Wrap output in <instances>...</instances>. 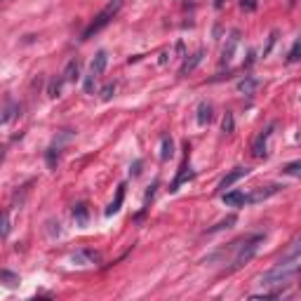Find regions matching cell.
Segmentation results:
<instances>
[{
	"label": "cell",
	"mask_w": 301,
	"mask_h": 301,
	"mask_svg": "<svg viewBox=\"0 0 301 301\" xmlns=\"http://www.w3.org/2000/svg\"><path fill=\"white\" fill-rule=\"evenodd\" d=\"M120 5H123V0H111L106 8H104V10L99 12V15L94 17V22L85 29V33H83V40H90L92 36H97V33H99L101 29H106L108 24H111V19H113V17L118 15Z\"/></svg>",
	"instance_id": "obj_1"
},
{
	"label": "cell",
	"mask_w": 301,
	"mask_h": 301,
	"mask_svg": "<svg viewBox=\"0 0 301 301\" xmlns=\"http://www.w3.org/2000/svg\"><path fill=\"white\" fill-rule=\"evenodd\" d=\"M261 235H254V238H247V240H240V242H233V247H235V256H233V266L228 270H235L240 266H245V263L256 254V249H259V242H261Z\"/></svg>",
	"instance_id": "obj_2"
},
{
	"label": "cell",
	"mask_w": 301,
	"mask_h": 301,
	"mask_svg": "<svg viewBox=\"0 0 301 301\" xmlns=\"http://www.w3.org/2000/svg\"><path fill=\"white\" fill-rule=\"evenodd\" d=\"M294 270H296V263H294V261H280L273 270H268L266 275H261L259 285H263V287L282 285V282H287V280H289V275H292Z\"/></svg>",
	"instance_id": "obj_3"
},
{
	"label": "cell",
	"mask_w": 301,
	"mask_h": 301,
	"mask_svg": "<svg viewBox=\"0 0 301 301\" xmlns=\"http://www.w3.org/2000/svg\"><path fill=\"white\" fill-rule=\"evenodd\" d=\"M247 174H249L247 167H235V170L228 172V174H226V177L221 179V181H219V191H226V188H231V186L235 184V181H240V179L247 177Z\"/></svg>",
	"instance_id": "obj_4"
},
{
	"label": "cell",
	"mask_w": 301,
	"mask_h": 301,
	"mask_svg": "<svg viewBox=\"0 0 301 301\" xmlns=\"http://www.w3.org/2000/svg\"><path fill=\"white\" fill-rule=\"evenodd\" d=\"M238 40H240V33L233 31L231 36H228V43H226L224 52H221V64H228L233 59V54H235V47H238Z\"/></svg>",
	"instance_id": "obj_5"
},
{
	"label": "cell",
	"mask_w": 301,
	"mask_h": 301,
	"mask_svg": "<svg viewBox=\"0 0 301 301\" xmlns=\"http://www.w3.org/2000/svg\"><path fill=\"white\" fill-rule=\"evenodd\" d=\"M268 137H270V127L254 139V144H252V155L254 158H266V141H268Z\"/></svg>",
	"instance_id": "obj_6"
},
{
	"label": "cell",
	"mask_w": 301,
	"mask_h": 301,
	"mask_svg": "<svg viewBox=\"0 0 301 301\" xmlns=\"http://www.w3.org/2000/svg\"><path fill=\"white\" fill-rule=\"evenodd\" d=\"M106 64H108V54L101 50V52H97L92 64H90V73H92V76H101V73L106 71Z\"/></svg>",
	"instance_id": "obj_7"
},
{
	"label": "cell",
	"mask_w": 301,
	"mask_h": 301,
	"mask_svg": "<svg viewBox=\"0 0 301 301\" xmlns=\"http://www.w3.org/2000/svg\"><path fill=\"white\" fill-rule=\"evenodd\" d=\"M97 261H99V254L92 252V249H83V252L73 254V263H78V266H87V263H97Z\"/></svg>",
	"instance_id": "obj_8"
},
{
	"label": "cell",
	"mask_w": 301,
	"mask_h": 301,
	"mask_svg": "<svg viewBox=\"0 0 301 301\" xmlns=\"http://www.w3.org/2000/svg\"><path fill=\"white\" fill-rule=\"evenodd\" d=\"M224 202L231 205V207H240V205L249 202V198L245 193H240V191H231V193H224Z\"/></svg>",
	"instance_id": "obj_9"
},
{
	"label": "cell",
	"mask_w": 301,
	"mask_h": 301,
	"mask_svg": "<svg viewBox=\"0 0 301 301\" xmlns=\"http://www.w3.org/2000/svg\"><path fill=\"white\" fill-rule=\"evenodd\" d=\"M188 179H193V172H191V167H188V162H184L181 165V170H179L177 179H174V184H172L170 191H179V186L184 184V181H188Z\"/></svg>",
	"instance_id": "obj_10"
},
{
	"label": "cell",
	"mask_w": 301,
	"mask_h": 301,
	"mask_svg": "<svg viewBox=\"0 0 301 301\" xmlns=\"http://www.w3.org/2000/svg\"><path fill=\"white\" fill-rule=\"evenodd\" d=\"M78 76H80V62H78V59H71V62L66 64V69H64V80H66V83H73Z\"/></svg>",
	"instance_id": "obj_11"
},
{
	"label": "cell",
	"mask_w": 301,
	"mask_h": 301,
	"mask_svg": "<svg viewBox=\"0 0 301 301\" xmlns=\"http://www.w3.org/2000/svg\"><path fill=\"white\" fill-rule=\"evenodd\" d=\"M209 120H212V104H207V101H200V106H198V123L207 125Z\"/></svg>",
	"instance_id": "obj_12"
},
{
	"label": "cell",
	"mask_w": 301,
	"mask_h": 301,
	"mask_svg": "<svg viewBox=\"0 0 301 301\" xmlns=\"http://www.w3.org/2000/svg\"><path fill=\"white\" fill-rule=\"evenodd\" d=\"M256 87H259V80H256V78H245V80L238 83V92L240 94H252Z\"/></svg>",
	"instance_id": "obj_13"
},
{
	"label": "cell",
	"mask_w": 301,
	"mask_h": 301,
	"mask_svg": "<svg viewBox=\"0 0 301 301\" xmlns=\"http://www.w3.org/2000/svg\"><path fill=\"white\" fill-rule=\"evenodd\" d=\"M299 256H301V238H296V240L292 242V247L287 249V254L282 256L280 261H296Z\"/></svg>",
	"instance_id": "obj_14"
},
{
	"label": "cell",
	"mask_w": 301,
	"mask_h": 301,
	"mask_svg": "<svg viewBox=\"0 0 301 301\" xmlns=\"http://www.w3.org/2000/svg\"><path fill=\"white\" fill-rule=\"evenodd\" d=\"M22 113V106L19 104H15V101H8V106H5V113H3V123L8 125L12 118H17Z\"/></svg>",
	"instance_id": "obj_15"
},
{
	"label": "cell",
	"mask_w": 301,
	"mask_h": 301,
	"mask_svg": "<svg viewBox=\"0 0 301 301\" xmlns=\"http://www.w3.org/2000/svg\"><path fill=\"white\" fill-rule=\"evenodd\" d=\"M200 62H202V50H198V52H195L193 57H191V59H186V64L181 66V76H186V73H191V71H193Z\"/></svg>",
	"instance_id": "obj_16"
},
{
	"label": "cell",
	"mask_w": 301,
	"mask_h": 301,
	"mask_svg": "<svg viewBox=\"0 0 301 301\" xmlns=\"http://www.w3.org/2000/svg\"><path fill=\"white\" fill-rule=\"evenodd\" d=\"M73 219H76L80 226L87 224V205L85 202H78L76 207H73Z\"/></svg>",
	"instance_id": "obj_17"
},
{
	"label": "cell",
	"mask_w": 301,
	"mask_h": 301,
	"mask_svg": "<svg viewBox=\"0 0 301 301\" xmlns=\"http://www.w3.org/2000/svg\"><path fill=\"white\" fill-rule=\"evenodd\" d=\"M172 155H174V144H172V139L165 134L162 137V151H160V158L162 160H170Z\"/></svg>",
	"instance_id": "obj_18"
},
{
	"label": "cell",
	"mask_w": 301,
	"mask_h": 301,
	"mask_svg": "<svg viewBox=\"0 0 301 301\" xmlns=\"http://www.w3.org/2000/svg\"><path fill=\"white\" fill-rule=\"evenodd\" d=\"M62 83H64V76L62 78H54L52 83H50V90H47V94H50L52 99L62 97Z\"/></svg>",
	"instance_id": "obj_19"
},
{
	"label": "cell",
	"mask_w": 301,
	"mask_h": 301,
	"mask_svg": "<svg viewBox=\"0 0 301 301\" xmlns=\"http://www.w3.org/2000/svg\"><path fill=\"white\" fill-rule=\"evenodd\" d=\"M282 172H285V174H289V177H299L301 179V160L287 162L285 167H282Z\"/></svg>",
	"instance_id": "obj_20"
},
{
	"label": "cell",
	"mask_w": 301,
	"mask_h": 301,
	"mask_svg": "<svg viewBox=\"0 0 301 301\" xmlns=\"http://www.w3.org/2000/svg\"><path fill=\"white\" fill-rule=\"evenodd\" d=\"M123 198H125V186H120V188H118V198H116V202H111V205H108V209H106V214H108V216L116 214L118 209H120V202H123Z\"/></svg>",
	"instance_id": "obj_21"
},
{
	"label": "cell",
	"mask_w": 301,
	"mask_h": 301,
	"mask_svg": "<svg viewBox=\"0 0 301 301\" xmlns=\"http://www.w3.org/2000/svg\"><path fill=\"white\" fill-rule=\"evenodd\" d=\"M45 158H47V167H50V170H54V167H57V162H59V146L50 148Z\"/></svg>",
	"instance_id": "obj_22"
},
{
	"label": "cell",
	"mask_w": 301,
	"mask_h": 301,
	"mask_svg": "<svg viewBox=\"0 0 301 301\" xmlns=\"http://www.w3.org/2000/svg\"><path fill=\"white\" fill-rule=\"evenodd\" d=\"M0 280L5 282V287H17L19 285V275L10 273V270H3V273H0Z\"/></svg>",
	"instance_id": "obj_23"
},
{
	"label": "cell",
	"mask_w": 301,
	"mask_h": 301,
	"mask_svg": "<svg viewBox=\"0 0 301 301\" xmlns=\"http://www.w3.org/2000/svg\"><path fill=\"white\" fill-rule=\"evenodd\" d=\"M233 224H235V214L226 216L224 221H219V224H216V226H212V228H209V233H214V231H221V228H231Z\"/></svg>",
	"instance_id": "obj_24"
},
{
	"label": "cell",
	"mask_w": 301,
	"mask_h": 301,
	"mask_svg": "<svg viewBox=\"0 0 301 301\" xmlns=\"http://www.w3.org/2000/svg\"><path fill=\"white\" fill-rule=\"evenodd\" d=\"M113 94H116V83H108V85L101 87V99L104 101H111L113 99Z\"/></svg>",
	"instance_id": "obj_25"
},
{
	"label": "cell",
	"mask_w": 301,
	"mask_h": 301,
	"mask_svg": "<svg viewBox=\"0 0 301 301\" xmlns=\"http://www.w3.org/2000/svg\"><path fill=\"white\" fill-rule=\"evenodd\" d=\"M233 125H235V123H233V113H226V116H224V123H221V130H224L226 134H231V132H233Z\"/></svg>",
	"instance_id": "obj_26"
},
{
	"label": "cell",
	"mask_w": 301,
	"mask_h": 301,
	"mask_svg": "<svg viewBox=\"0 0 301 301\" xmlns=\"http://www.w3.org/2000/svg\"><path fill=\"white\" fill-rule=\"evenodd\" d=\"M299 59H301V40H296L292 52H289V62H299Z\"/></svg>",
	"instance_id": "obj_27"
},
{
	"label": "cell",
	"mask_w": 301,
	"mask_h": 301,
	"mask_svg": "<svg viewBox=\"0 0 301 301\" xmlns=\"http://www.w3.org/2000/svg\"><path fill=\"white\" fill-rule=\"evenodd\" d=\"M94 80H97V76H87L85 78V92L87 94H94Z\"/></svg>",
	"instance_id": "obj_28"
},
{
	"label": "cell",
	"mask_w": 301,
	"mask_h": 301,
	"mask_svg": "<svg viewBox=\"0 0 301 301\" xmlns=\"http://www.w3.org/2000/svg\"><path fill=\"white\" fill-rule=\"evenodd\" d=\"M240 8L247 10V12H254V10H256V0H240Z\"/></svg>",
	"instance_id": "obj_29"
},
{
	"label": "cell",
	"mask_w": 301,
	"mask_h": 301,
	"mask_svg": "<svg viewBox=\"0 0 301 301\" xmlns=\"http://www.w3.org/2000/svg\"><path fill=\"white\" fill-rule=\"evenodd\" d=\"M10 235V212H5L3 216V238H8Z\"/></svg>",
	"instance_id": "obj_30"
}]
</instances>
